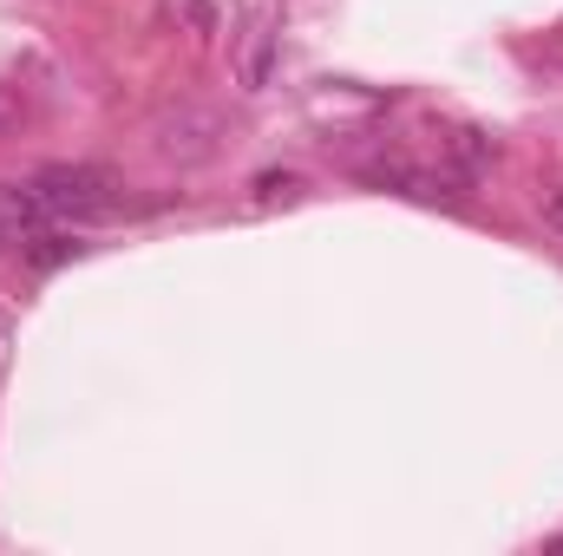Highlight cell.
Wrapping results in <instances>:
<instances>
[{
  "label": "cell",
  "instance_id": "obj_1",
  "mask_svg": "<svg viewBox=\"0 0 563 556\" xmlns=\"http://www.w3.org/2000/svg\"><path fill=\"white\" fill-rule=\"evenodd\" d=\"M33 184V197H40V210L53 216V223H66V216H112L125 197H119V177L112 170H99V164H46L40 177H26Z\"/></svg>",
  "mask_w": 563,
  "mask_h": 556
},
{
  "label": "cell",
  "instance_id": "obj_2",
  "mask_svg": "<svg viewBox=\"0 0 563 556\" xmlns=\"http://www.w3.org/2000/svg\"><path fill=\"white\" fill-rule=\"evenodd\" d=\"M223 119L210 112V105H177V112H164L157 125H151V144H157V157H170V164H203V157H217L223 151Z\"/></svg>",
  "mask_w": 563,
  "mask_h": 556
},
{
  "label": "cell",
  "instance_id": "obj_3",
  "mask_svg": "<svg viewBox=\"0 0 563 556\" xmlns=\"http://www.w3.org/2000/svg\"><path fill=\"white\" fill-rule=\"evenodd\" d=\"M230 66H236V86H243V92H269V79H276V66H282V20H276V7H256V13L243 20Z\"/></svg>",
  "mask_w": 563,
  "mask_h": 556
},
{
  "label": "cell",
  "instance_id": "obj_4",
  "mask_svg": "<svg viewBox=\"0 0 563 556\" xmlns=\"http://www.w3.org/2000/svg\"><path fill=\"white\" fill-rule=\"evenodd\" d=\"M20 256H26V269H59V263H73L79 256V243L66 236V230H33V236H20Z\"/></svg>",
  "mask_w": 563,
  "mask_h": 556
},
{
  "label": "cell",
  "instance_id": "obj_5",
  "mask_svg": "<svg viewBox=\"0 0 563 556\" xmlns=\"http://www.w3.org/2000/svg\"><path fill=\"white\" fill-rule=\"evenodd\" d=\"M288 203V197H301V177L295 170H269V177H256V203Z\"/></svg>",
  "mask_w": 563,
  "mask_h": 556
},
{
  "label": "cell",
  "instance_id": "obj_6",
  "mask_svg": "<svg viewBox=\"0 0 563 556\" xmlns=\"http://www.w3.org/2000/svg\"><path fill=\"white\" fill-rule=\"evenodd\" d=\"M452 151L465 157V170H485V164L498 157V151H492V138H478V132H459V138H452Z\"/></svg>",
  "mask_w": 563,
  "mask_h": 556
},
{
  "label": "cell",
  "instance_id": "obj_7",
  "mask_svg": "<svg viewBox=\"0 0 563 556\" xmlns=\"http://www.w3.org/2000/svg\"><path fill=\"white\" fill-rule=\"evenodd\" d=\"M20 119H26V105H20V92H13V86H0V138H7V132H13Z\"/></svg>",
  "mask_w": 563,
  "mask_h": 556
},
{
  "label": "cell",
  "instance_id": "obj_8",
  "mask_svg": "<svg viewBox=\"0 0 563 556\" xmlns=\"http://www.w3.org/2000/svg\"><path fill=\"white\" fill-rule=\"evenodd\" d=\"M544 223L563 236V190H551V197H544Z\"/></svg>",
  "mask_w": 563,
  "mask_h": 556
}]
</instances>
